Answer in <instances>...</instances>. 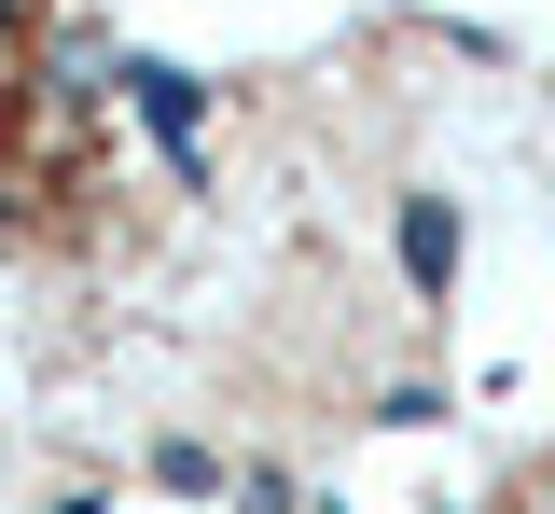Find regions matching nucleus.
<instances>
[{
	"instance_id": "nucleus-1",
	"label": "nucleus",
	"mask_w": 555,
	"mask_h": 514,
	"mask_svg": "<svg viewBox=\"0 0 555 514\" xmlns=\"http://www.w3.org/2000/svg\"><path fill=\"white\" fill-rule=\"evenodd\" d=\"M126 112H139V140L153 153H181V167H195V140H208V70H181V56H126Z\"/></svg>"
},
{
	"instance_id": "nucleus-2",
	"label": "nucleus",
	"mask_w": 555,
	"mask_h": 514,
	"mask_svg": "<svg viewBox=\"0 0 555 514\" xmlns=\"http://www.w3.org/2000/svg\"><path fill=\"white\" fill-rule=\"evenodd\" d=\"M389 250H403V279H416V293H459V250H473L459 195H403V209H389Z\"/></svg>"
},
{
	"instance_id": "nucleus-3",
	"label": "nucleus",
	"mask_w": 555,
	"mask_h": 514,
	"mask_svg": "<svg viewBox=\"0 0 555 514\" xmlns=\"http://www.w3.org/2000/svg\"><path fill=\"white\" fill-rule=\"evenodd\" d=\"M153 487H167V501H195V487H222V459H208L195 432H167V445H153Z\"/></svg>"
},
{
	"instance_id": "nucleus-4",
	"label": "nucleus",
	"mask_w": 555,
	"mask_h": 514,
	"mask_svg": "<svg viewBox=\"0 0 555 514\" xmlns=\"http://www.w3.org/2000/svg\"><path fill=\"white\" fill-rule=\"evenodd\" d=\"M375 417H389V432H430V417H444V375H403V389H389Z\"/></svg>"
},
{
	"instance_id": "nucleus-5",
	"label": "nucleus",
	"mask_w": 555,
	"mask_h": 514,
	"mask_svg": "<svg viewBox=\"0 0 555 514\" xmlns=\"http://www.w3.org/2000/svg\"><path fill=\"white\" fill-rule=\"evenodd\" d=\"M236 514H292V473H250V487H236Z\"/></svg>"
},
{
	"instance_id": "nucleus-6",
	"label": "nucleus",
	"mask_w": 555,
	"mask_h": 514,
	"mask_svg": "<svg viewBox=\"0 0 555 514\" xmlns=\"http://www.w3.org/2000/svg\"><path fill=\"white\" fill-rule=\"evenodd\" d=\"M28 14H42V0H0V56H14V42H28Z\"/></svg>"
}]
</instances>
